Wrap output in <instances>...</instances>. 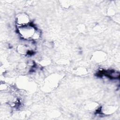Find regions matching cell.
I'll return each mask as SVG.
<instances>
[{
  "mask_svg": "<svg viewBox=\"0 0 120 120\" xmlns=\"http://www.w3.org/2000/svg\"><path fill=\"white\" fill-rule=\"evenodd\" d=\"M29 23L30 20L26 15L22 14L17 16L16 18V23L19 27L27 25Z\"/></svg>",
  "mask_w": 120,
  "mask_h": 120,
  "instance_id": "cell-2",
  "label": "cell"
},
{
  "mask_svg": "<svg viewBox=\"0 0 120 120\" xmlns=\"http://www.w3.org/2000/svg\"><path fill=\"white\" fill-rule=\"evenodd\" d=\"M18 31L21 36L25 39L33 38L36 32L34 27L29 24L19 27Z\"/></svg>",
  "mask_w": 120,
  "mask_h": 120,
  "instance_id": "cell-1",
  "label": "cell"
}]
</instances>
